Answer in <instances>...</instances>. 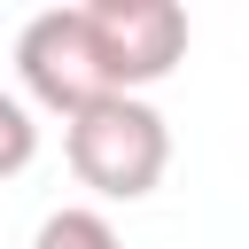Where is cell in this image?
I'll use <instances>...</instances> for the list:
<instances>
[{
    "mask_svg": "<svg viewBox=\"0 0 249 249\" xmlns=\"http://www.w3.org/2000/svg\"><path fill=\"white\" fill-rule=\"evenodd\" d=\"M62 156L78 187H93L101 202H140L171 171V124L148 93H109L62 124Z\"/></svg>",
    "mask_w": 249,
    "mask_h": 249,
    "instance_id": "cell-1",
    "label": "cell"
},
{
    "mask_svg": "<svg viewBox=\"0 0 249 249\" xmlns=\"http://www.w3.org/2000/svg\"><path fill=\"white\" fill-rule=\"evenodd\" d=\"M31 156H39V117H31V101H23V93H8V86H0V179H16Z\"/></svg>",
    "mask_w": 249,
    "mask_h": 249,
    "instance_id": "cell-5",
    "label": "cell"
},
{
    "mask_svg": "<svg viewBox=\"0 0 249 249\" xmlns=\"http://www.w3.org/2000/svg\"><path fill=\"white\" fill-rule=\"evenodd\" d=\"M16 78H23V101L47 109V117H62V124H70L78 109H93V101L117 93L86 8H39V16L16 31Z\"/></svg>",
    "mask_w": 249,
    "mask_h": 249,
    "instance_id": "cell-2",
    "label": "cell"
},
{
    "mask_svg": "<svg viewBox=\"0 0 249 249\" xmlns=\"http://www.w3.org/2000/svg\"><path fill=\"white\" fill-rule=\"evenodd\" d=\"M31 249H124V241H117L109 210H93V202H62V210H47V218H39Z\"/></svg>",
    "mask_w": 249,
    "mask_h": 249,
    "instance_id": "cell-4",
    "label": "cell"
},
{
    "mask_svg": "<svg viewBox=\"0 0 249 249\" xmlns=\"http://www.w3.org/2000/svg\"><path fill=\"white\" fill-rule=\"evenodd\" d=\"M86 16H93V39H101L117 93H148L187 62L195 23H187L179 0H86Z\"/></svg>",
    "mask_w": 249,
    "mask_h": 249,
    "instance_id": "cell-3",
    "label": "cell"
}]
</instances>
